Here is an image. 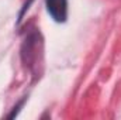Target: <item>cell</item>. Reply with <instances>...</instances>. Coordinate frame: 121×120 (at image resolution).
I'll return each instance as SVG.
<instances>
[{
  "label": "cell",
  "mask_w": 121,
  "mask_h": 120,
  "mask_svg": "<svg viewBox=\"0 0 121 120\" xmlns=\"http://www.w3.org/2000/svg\"><path fill=\"white\" fill-rule=\"evenodd\" d=\"M47 10L55 21L63 23L68 17V0H47Z\"/></svg>",
  "instance_id": "obj_1"
}]
</instances>
